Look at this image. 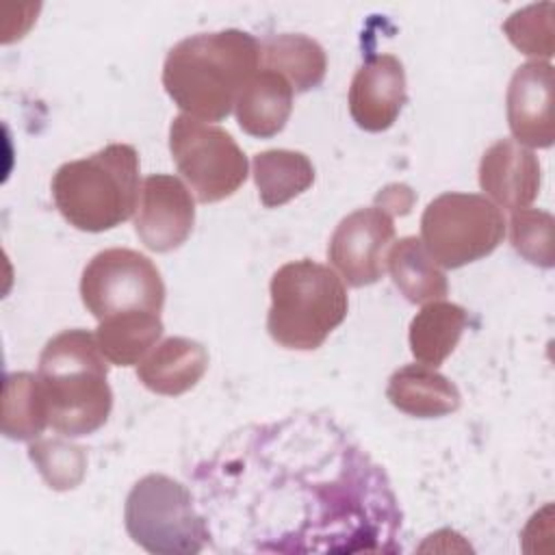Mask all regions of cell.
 Segmentation results:
<instances>
[{"label":"cell","mask_w":555,"mask_h":555,"mask_svg":"<svg viewBox=\"0 0 555 555\" xmlns=\"http://www.w3.org/2000/svg\"><path fill=\"white\" fill-rule=\"evenodd\" d=\"M262 46L238 28L197 33L178 41L163 63V87L189 117L219 121L258 72Z\"/></svg>","instance_id":"cell-1"},{"label":"cell","mask_w":555,"mask_h":555,"mask_svg":"<svg viewBox=\"0 0 555 555\" xmlns=\"http://www.w3.org/2000/svg\"><path fill=\"white\" fill-rule=\"evenodd\" d=\"M37 375L54 431L78 438L93 434L108 421L113 390L106 382L108 364L95 334L65 330L50 338L39 356Z\"/></svg>","instance_id":"cell-2"},{"label":"cell","mask_w":555,"mask_h":555,"mask_svg":"<svg viewBox=\"0 0 555 555\" xmlns=\"http://www.w3.org/2000/svg\"><path fill=\"white\" fill-rule=\"evenodd\" d=\"M139 154L128 143H111L95 154L63 163L52 178L59 212L82 232L113 230L139 204Z\"/></svg>","instance_id":"cell-3"},{"label":"cell","mask_w":555,"mask_h":555,"mask_svg":"<svg viewBox=\"0 0 555 555\" xmlns=\"http://www.w3.org/2000/svg\"><path fill=\"white\" fill-rule=\"evenodd\" d=\"M271 338L297 351H312L345 321L347 288L338 273L310 258L282 264L269 284Z\"/></svg>","instance_id":"cell-4"},{"label":"cell","mask_w":555,"mask_h":555,"mask_svg":"<svg viewBox=\"0 0 555 555\" xmlns=\"http://www.w3.org/2000/svg\"><path fill=\"white\" fill-rule=\"evenodd\" d=\"M128 535L156 555H195L208 538L206 520L195 512L191 492L167 475L141 477L126 496Z\"/></svg>","instance_id":"cell-5"},{"label":"cell","mask_w":555,"mask_h":555,"mask_svg":"<svg viewBox=\"0 0 555 555\" xmlns=\"http://www.w3.org/2000/svg\"><path fill=\"white\" fill-rule=\"evenodd\" d=\"M505 236L501 208L479 193H442L421 217V241L444 269L490 256Z\"/></svg>","instance_id":"cell-6"},{"label":"cell","mask_w":555,"mask_h":555,"mask_svg":"<svg viewBox=\"0 0 555 555\" xmlns=\"http://www.w3.org/2000/svg\"><path fill=\"white\" fill-rule=\"evenodd\" d=\"M169 152L178 171L204 204L234 195L247 180V158L232 134L184 113L171 119Z\"/></svg>","instance_id":"cell-7"},{"label":"cell","mask_w":555,"mask_h":555,"mask_svg":"<svg viewBox=\"0 0 555 555\" xmlns=\"http://www.w3.org/2000/svg\"><path fill=\"white\" fill-rule=\"evenodd\" d=\"M80 297L98 321L130 310L160 312L165 282L147 256L126 247H111L95 254L85 267Z\"/></svg>","instance_id":"cell-8"},{"label":"cell","mask_w":555,"mask_h":555,"mask_svg":"<svg viewBox=\"0 0 555 555\" xmlns=\"http://www.w3.org/2000/svg\"><path fill=\"white\" fill-rule=\"evenodd\" d=\"M392 238L395 223L388 212L377 206L360 208L336 225L327 258L347 284L369 286L384 275Z\"/></svg>","instance_id":"cell-9"},{"label":"cell","mask_w":555,"mask_h":555,"mask_svg":"<svg viewBox=\"0 0 555 555\" xmlns=\"http://www.w3.org/2000/svg\"><path fill=\"white\" fill-rule=\"evenodd\" d=\"M195 223V202L180 178L152 173L143 180L134 230L141 243L152 251L178 249Z\"/></svg>","instance_id":"cell-10"},{"label":"cell","mask_w":555,"mask_h":555,"mask_svg":"<svg viewBox=\"0 0 555 555\" xmlns=\"http://www.w3.org/2000/svg\"><path fill=\"white\" fill-rule=\"evenodd\" d=\"M405 102V69L397 56H371L353 74L349 87V113L362 130H388Z\"/></svg>","instance_id":"cell-11"},{"label":"cell","mask_w":555,"mask_h":555,"mask_svg":"<svg viewBox=\"0 0 555 555\" xmlns=\"http://www.w3.org/2000/svg\"><path fill=\"white\" fill-rule=\"evenodd\" d=\"M553 65L548 61H527L514 72L507 87V124L520 145H553Z\"/></svg>","instance_id":"cell-12"},{"label":"cell","mask_w":555,"mask_h":555,"mask_svg":"<svg viewBox=\"0 0 555 555\" xmlns=\"http://www.w3.org/2000/svg\"><path fill=\"white\" fill-rule=\"evenodd\" d=\"M542 169L538 156L514 139L492 143L479 163V186L503 208H527L540 193Z\"/></svg>","instance_id":"cell-13"},{"label":"cell","mask_w":555,"mask_h":555,"mask_svg":"<svg viewBox=\"0 0 555 555\" xmlns=\"http://www.w3.org/2000/svg\"><path fill=\"white\" fill-rule=\"evenodd\" d=\"M208 369V351L191 338L171 336L158 343L137 366L139 382L158 395L178 397L191 390Z\"/></svg>","instance_id":"cell-14"},{"label":"cell","mask_w":555,"mask_h":555,"mask_svg":"<svg viewBox=\"0 0 555 555\" xmlns=\"http://www.w3.org/2000/svg\"><path fill=\"white\" fill-rule=\"evenodd\" d=\"M386 397L397 410L416 418H438L462 403L457 386L427 364L397 369L388 379Z\"/></svg>","instance_id":"cell-15"},{"label":"cell","mask_w":555,"mask_h":555,"mask_svg":"<svg viewBox=\"0 0 555 555\" xmlns=\"http://www.w3.org/2000/svg\"><path fill=\"white\" fill-rule=\"evenodd\" d=\"M293 87L273 69L256 72L236 98L234 111L243 132L269 139L288 121L293 111Z\"/></svg>","instance_id":"cell-16"},{"label":"cell","mask_w":555,"mask_h":555,"mask_svg":"<svg viewBox=\"0 0 555 555\" xmlns=\"http://www.w3.org/2000/svg\"><path fill=\"white\" fill-rule=\"evenodd\" d=\"M468 325V312L451 301H427L410 321V351L427 366H440L457 347Z\"/></svg>","instance_id":"cell-17"},{"label":"cell","mask_w":555,"mask_h":555,"mask_svg":"<svg viewBox=\"0 0 555 555\" xmlns=\"http://www.w3.org/2000/svg\"><path fill=\"white\" fill-rule=\"evenodd\" d=\"M386 267L395 286L412 304L442 299L449 293V282L440 264L429 256L423 241L403 236L388 249Z\"/></svg>","instance_id":"cell-18"},{"label":"cell","mask_w":555,"mask_h":555,"mask_svg":"<svg viewBox=\"0 0 555 555\" xmlns=\"http://www.w3.org/2000/svg\"><path fill=\"white\" fill-rule=\"evenodd\" d=\"M160 312L130 310L100 321L95 340L102 356L119 366L139 364L163 336Z\"/></svg>","instance_id":"cell-19"},{"label":"cell","mask_w":555,"mask_h":555,"mask_svg":"<svg viewBox=\"0 0 555 555\" xmlns=\"http://www.w3.org/2000/svg\"><path fill=\"white\" fill-rule=\"evenodd\" d=\"M254 182L267 208L282 206L308 191L314 182V165L304 152L264 150L251 160Z\"/></svg>","instance_id":"cell-20"},{"label":"cell","mask_w":555,"mask_h":555,"mask_svg":"<svg viewBox=\"0 0 555 555\" xmlns=\"http://www.w3.org/2000/svg\"><path fill=\"white\" fill-rule=\"evenodd\" d=\"M262 61L267 69L288 80L293 91H310L319 87L327 72V56L319 41L306 35H273L262 43Z\"/></svg>","instance_id":"cell-21"},{"label":"cell","mask_w":555,"mask_h":555,"mask_svg":"<svg viewBox=\"0 0 555 555\" xmlns=\"http://www.w3.org/2000/svg\"><path fill=\"white\" fill-rule=\"evenodd\" d=\"M50 425L48 401L39 375L11 373L4 377L2 431L13 440H35Z\"/></svg>","instance_id":"cell-22"},{"label":"cell","mask_w":555,"mask_h":555,"mask_svg":"<svg viewBox=\"0 0 555 555\" xmlns=\"http://www.w3.org/2000/svg\"><path fill=\"white\" fill-rule=\"evenodd\" d=\"M28 455L41 477L54 490H69L76 488L87 468V455L80 447L61 440V438H46L37 440L28 447Z\"/></svg>","instance_id":"cell-23"},{"label":"cell","mask_w":555,"mask_h":555,"mask_svg":"<svg viewBox=\"0 0 555 555\" xmlns=\"http://www.w3.org/2000/svg\"><path fill=\"white\" fill-rule=\"evenodd\" d=\"M553 215L538 208L514 210L509 221L512 247L527 262L542 269H551L555 262L553 254Z\"/></svg>","instance_id":"cell-24"},{"label":"cell","mask_w":555,"mask_h":555,"mask_svg":"<svg viewBox=\"0 0 555 555\" xmlns=\"http://www.w3.org/2000/svg\"><path fill=\"white\" fill-rule=\"evenodd\" d=\"M503 30L522 54L553 56V2L529 4L514 11L503 22Z\"/></svg>","instance_id":"cell-25"},{"label":"cell","mask_w":555,"mask_h":555,"mask_svg":"<svg viewBox=\"0 0 555 555\" xmlns=\"http://www.w3.org/2000/svg\"><path fill=\"white\" fill-rule=\"evenodd\" d=\"M414 204V193L408 184H388L375 195V206L384 212L392 215H408Z\"/></svg>","instance_id":"cell-26"}]
</instances>
